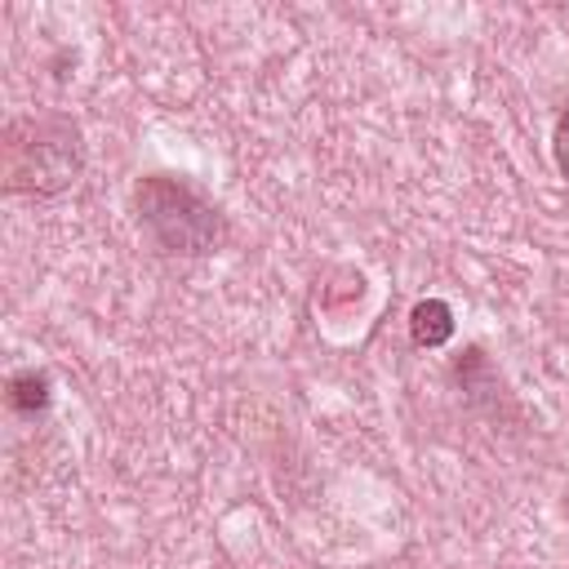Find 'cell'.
<instances>
[{"mask_svg":"<svg viewBox=\"0 0 569 569\" xmlns=\"http://www.w3.org/2000/svg\"><path fill=\"white\" fill-rule=\"evenodd\" d=\"M138 222L151 231V240L164 253H187L200 258L222 240V213L182 178L173 173H151L133 187Z\"/></svg>","mask_w":569,"mask_h":569,"instance_id":"2","label":"cell"},{"mask_svg":"<svg viewBox=\"0 0 569 569\" xmlns=\"http://www.w3.org/2000/svg\"><path fill=\"white\" fill-rule=\"evenodd\" d=\"M551 156H556V169L569 178V111L556 116V129H551Z\"/></svg>","mask_w":569,"mask_h":569,"instance_id":"5","label":"cell"},{"mask_svg":"<svg viewBox=\"0 0 569 569\" xmlns=\"http://www.w3.org/2000/svg\"><path fill=\"white\" fill-rule=\"evenodd\" d=\"M409 338L418 347H445L453 338V307L445 298H422L409 311Z\"/></svg>","mask_w":569,"mask_h":569,"instance_id":"4","label":"cell"},{"mask_svg":"<svg viewBox=\"0 0 569 569\" xmlns=\"http://www.w3.org/2000/svg\"><path fill=\"white\" fill-rule=\"evenodd\" d=\"M4 400H9V409L18 418H40L53 405V378H49V369H36V365L13 369L9 382H4Z\"/></svg>","mask_w":569,"mask_h":569,"instance_id":"3","label":"cell"},{"mask_svg":"<svg viewBox=\"0 0 569 569\" xmlns=\"http://www.w3.org/2000/svg\"><path fill=\"white\" fill-rule=\"evenodd\" d=\"M4 191L58 196L84 169L80 129L62 116H18L4 124Z\"/></svg>","mask_w":569,"mask_h":569,"instance_id":"1","label":"cell"}]
</instances>
